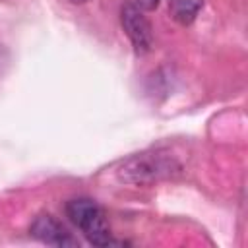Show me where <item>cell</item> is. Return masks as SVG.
Here are the masks:
<instances>
[{
  "label": "cell",
  "mask_w": 248,
  "mask_h": 248,
  "mask_svg": "<svg viewBox=\"0 0 248 248\" xmlns=\"http://www.w3.org/2000/svg\"><path fill=\"white\" fill-rule=\"evenodd\" d=\"M182 165L176 157L165 149L155 151H141L128 157L116 170L118 178L126 184L134 186H149L167 178L180 174Z\"/></svg>",
  "instance_id": "6da1fadb"
},
{
  "label": "cell",
  "mask_w": 248,
  "mask_h": 248,
  "mask_svg": "<svg viewBox=\"0 0 248 248\" xmlns=\"http://www.w3.org/2000/svg\"><path fill=\"white\" fill-rule=\"evenodd\" d=\"M66 217L83 232V236L93 246H112L116 244L110 236L108 223L103 207L89 198H76L66 203Z\"/></svg>",
  "instance_id": "7a4b0ae2"
},
{
  "label": "cell",
  "mask_w": 248,
  "mask_h": 248,
  "mask_svg": "<svg viewBox=\"0 0 248 248\" xmlns=\"http://www.w3.org/2000/svg\"><path fill=\"white\" fill-rule=\"evenodd\" d=\"M120 23L124 33L128 35L134 50L138 54H145L153 48V29L143 10L134 2H126L120 10Z\"/></svg>",
  "instance_id": "3957f363"
},
{
  "label": "cell",
  "mask_w": 248,
  "mask_h": 248,
  "mask_svg": "<svg viewBox=\"0 0 248 248\" xmlns=\"http://www.w3.org/2000/svg\"><path fill=\"white\" fill-rule=\"evenodd\" d=\"M29 232L33 238H37L48 246H58V248L78 246V240L68 232V229L56 217H52L48 213L37 215L29 227Z\"/></svg>",
  "instance_id": "277c9868"
},
{
  "label": "cell",
  "mask_w": 248,
  "mask_h": 248,
  "mask_svg": "<svg viewBox=\"0 0 248 248\" xmlns=\"http://www.w3.org/2000/svg\"><path fill=\"white\" fill-rule=\"evenodd\" d=\"M202 8H203V0H170L169 2L170 17L180 25H190L198 17Z\"/></svg>",
  "instance_id": "5b68a950"
},
{
  "label": "cell",
  "mask_w": 248,
  "mask_h": 248,
  "mask_svg": "<svg viewBox=\"0 0 248 248\" xmlns=\"http://www.w3.org/2000/svg\"><path fill=\"white\" fill-rule=\"evenodd\" d=\"M159 2H161V0H134V4H136L138 8H141L143 12H145V10H153V8H157Z\"/></svg>",
  "instance_id": "8992f818"
},
{
  "label": "cell",
  "mask_w": 248,
  "mask_h": 248,
  "mask_svg": "<svg viewBox=\"0 0 248 248\" xmlns=\"http://www.w3.org/2000/svg\"><path fill=\"white\" fill-rule=\"evenodd\" d=\"M70 2H72V4H83L85 0H70Z\"/></svg>",
  "instance_id": "52a82bcc"
}]
</instances>
